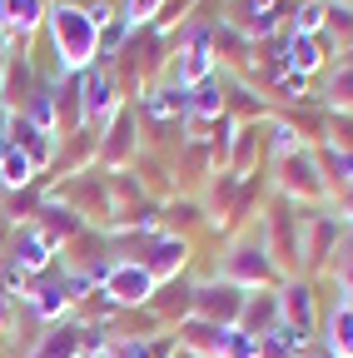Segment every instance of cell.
Masks as SVG:
<instances>
[{"mask_svg":"<svg viewBox=\"0 0 353 358\" xmlns=\"http://www.w3.org/2000/svg\"><path fill=\"white\" fill-rule=\"evenodd\" d=\"M45 20H50L55 55H60V75H65V70H90L95 55H100V25L90 20V10L55 6V10H45Z\"/></svg>","mask_w":353,"mask_h":358,"instance_id":"cell-1","label":"cell"},{"mask_svg":"<svg viewBox=\"0 0 353 358\" xmlns=\"http://www.w3.org/2000/svg\"><path fill=\"white\" fill-rule=\"evenodd\" d=\"M219 279L249 294V289H259V284H274V279H279V264H274L269 249H264V239L254 234V239H239V244L224 254V264H219Z\"/></svg>","mask_w":353,"mask_h":358,"instance_id":"cell-2","label":"cell"},{"mask_svg":"<svg viewBox=\"0 0 353 358\" xmlns=\"http://www.w3.org/2000/svg\"><path fill=\"white\" fill-rule=\"evenodd\" d=\"M105 299L120 303V308H135V303H150L154 299V279H150V268L140 259H115L105 268V279H100Z\"/></svg>","mask_w":353,"mask_h":358,"instance_id":"cell-3","label":"cell"},{"mask_svg":"<svg viewBox=\"0 0 353 358\" xmlns=\"http://www.w3.org/2000/svg\"><path fill=\"white\" fill-rule=\"evenodd\" d=\"M239 313H244V289H234L224 279L194 289V319L219 324V329H239Z\"/></svg>","mask_w":353,"mask_h":358,"instance_id":"cell-4","label":"cell"},{"mask_svg":"<svg viewBox=\"0 0 353 358\" xmlns=\"http://www.w3.org/2000/svg\"><path fill=\"white\" fill-rule=\"evenodd\" d=\"M279 185H284V194H294V199H319V194L329 189V179H324V169H319L314 155L294 150V155L279 159Z\"/></svg>","mask_w":353,"mask_h":358,"instance_id":"cell-5","label":"cell"},{"mask_svg":"<svg viewBox=\"0 0 353 358\" xmlns=\"http://www.w3.org/2000/svg\"><path fill=\"white\" fill-rule=\"evenodd\" d=\"M185 259H189V244H185V239H174V234L154 239V249H150V254H140V264L150 268V279H154V284L174 279V274L185 268Z\"/></svg>","mask_w":353,"mask_h":358,"instance_id":"cell-6","label":"cell"},{"mask_svg":"<svg viewBox=\"0 0 353 358\" xmlns=\"http://www.w3.org/2000/svg\"><path fill=\"white\" fill-rule=\"evenodd\" d=\"M284 319H279V299L269 294H244V313H239V334L249 338H264V334H274Z\"/></svg>","mask_w":353,"mask_h":358,"instance_id":"cell-7","label":"cell"},{"mask_svg":"<svg viewBox=\"0 0 353 358\" xmlns=\"http://www.w3.org/2000/svg\"><path fill=\"white\" fill-rule=\"evenodd\" d=\"M279 319H284L298 338H308V329H314V294H308V284H284V294H279Z\"/></svg>","mask_w":353,"mask_h":358,"instance_id":"cell-8","label":"cell"},{"mask_svg":"<svg viewBox=\"0 0 353 358\" xmlns=\"http://www.w3.org/2000/svg\"><path fill=\"white\" fill-rule=\"evenodd\" d=\"M40 20H45V0H0V30L25 40Z\"/></svg>","mask_w":353,"mask_h":358,"instance_id":"cell-9","label":"cell"},{"mask_svg":"<svg viewBox=\"0 0 353 358\" xmlns=\"http://www.w3.org/2000/svg\"><path fill=\"white\" fill-rule=\"evenodd\" d=\"M50 254H55V244L40 234V229H25L20 239H15V254H10V264H20L25 274H35V268H45L50 264Z\"/></svg>","mask_w":353,"mask_h":358,"instance_id":"cell-10","label":"cell"},{"mask_svg":"<svg viewBox=\"0 0 353 358\" xmlns=\"http://www.w3.org/2000/svg\"><path fill=\"white\" fill-rule=\"evenodd\" d=\"M329 358H353V308L338 303L329 319Z\"/></svg>","mask_w":353,"mask_h":358,"instance_id":"cell-11","label":"cell"},{"mask_svg":"<svg viewBox=\"0 0 353 358\" xmlns=\"http://www.w3.org/2000/svg\"><path fill=\"white\" fill-rule=\"evenodd\" d=\"M30 174H35V164H30L20 150H10L6 159H0V185H6V189H20V185H30Z\"/></svg>","mask_w":353,"mask_h":358,"instance_id":"cell-12","label":"cell"},{"mask_svg":"<svg viewBox=\"0 0 353 358\" xmlns=\"http://www.w3.org/2000/svg\"><path fill=\"white\" fill-rule=\"evenodd\" d=\"M319 60H324V55H319L314 35H294V40H289V65H294L298 75H303V70H314Z\"/></svg>","mask_w":353,"mask_h":358,"instance_id":"cell-13","label":"cell"},{"mask_svg":"<svg viewBox=\"0 0 353 358\" xmlns=\"http://www.w3.org/2000/svg\"><path fill=\"white\" fill-rule=\"evenodd\" d=\"M219 358H259V338L229 329V338H224V348H219Z\"/></svg>","mask_w":353,"mask_h":358,"instance_id":"cell-14","label":"cell"},{"mask_svg":"<svg viewBox=\"0 0 353 358\" xmlns=\"http://www.w3.org/2000/svg\"><path fill=\"white\" fill-rule=\"evenodd\" d=\"M324 25V6H319V0H314V6H303L298 15H294V35H314Z\"/></svg>","mask_w":353,"mask_h":358,"instance_id":"cell-15","label":"cell"},{"mask_svg":"<svg viewBox=\"0 0 353 358\" xmlns=\"http://www.w3.org/2000/svg\"><path fill=\"white\" fill-rule=\"evenodd\" d=\"M159 6H164V0H129V25H145V20H154L159 15Z\"/></svg>","mask_w":353,"mask_h":358,"instance_id":"cell-16","label":"cell"},{"mask_svg":"<svg viewBox=\"0 0 353 358\" xmlns=\"http://www.w3.org/2000/svg\"><path fill=\"white\" fill-rule=\"evenodd\" d=\"M10 324H15V294H10L6 284H0V338L10 334Z\"/></svg>","mask_w":353,"mask_h":358,"instance_id":"cell-17","label":"cell"},{"mask_svg":"<svg viewBox=\"0 0 353 358\" xmlns=\"http://www.w3.org/2000/svg\"><path fill=\"white\" fill-rule=\"evenodd\" d=\"M6 124H10V110H6V100H0V140H6Z\"/></svg>","mask_w":353,"mask_h":358,"instance_id":"cell-18","label":"cell"},{"mask_svg":"<svg viewBox=\"0 0 353 358\" xmlns=\"http://www.w3.org/2000/svg\"><path fill=\"white\" fill-rule=\"evenodd\" d=\"M0 80H6V35H0Z\"/></svg>","mask_w":353,"mask_h":358,"instance_id":"cell-19","label":"cell"},{"mask_svg":"<svg viewBox=\"0 0 353 358\" xmlns=\"http://www.w3.org/2000/svg\"><path fill=\"white\" fill-rule=\"evenodd\" d=\"M298 358H308V353H298Z\"/></svg>","mask_w":353,"mask_h":358,"instance_id":"cell-20","label":"cell"}]
</instances>
